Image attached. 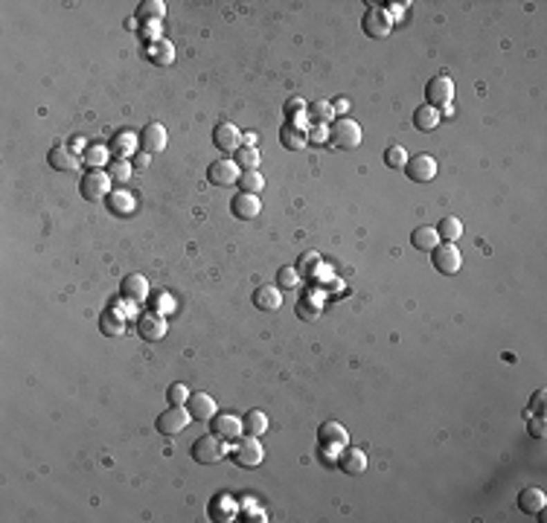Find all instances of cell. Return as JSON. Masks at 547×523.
<instances>
[{"label": "cell", "mask_w": 547, "mask_h": 523, "mask_svg": "<svg viewBox=\"0 0 547 523\" xmlns=\"http://www.w3.org/2000/svg\"><path fill=\"white\" fill-rule=\"evenodd\" d=\"M329 140L332 146L353 151L361 146V125L349 117H335V122L329 125Z\"/></svg>", "instance_id": "6da1fadb"}, {"label": "cell", "mask_w": 547, "mask_h": 523, "mask_svg": "<svg viewBox=\"0 0 547 523\" xmlns=\"http://www.w3.org/2000/svg\"><path fill=\"white\" fill-rule=\"evenodd\" d=\"M228 457V445L224 439H219L216 433H207V436H198L192 445V459L201 462V465H216Z\"/></svg>", "instance_id": "7a4b0ae2"}, {"label": "cell", "mask_w": 547, "mask_h": 523, "mask_svg": "<svg viewBox=\"0 0 547 523\" xmlns=\"http://www.w3.org/2000/svg\"><path fill=\"white\" fill-rule=\"evenodd\" d=\"M230 457H233V462L239 465V468H254V465H259L262 457H265V450L259 445V436H248V433L239 436L236 445L230 448Z\"/></svg>", "instance_id": "3957f363"}, {"label": "cell", "mask_w": 547, "mask_h": 523, "mask_svg": "<svg viewBox=\"0 0 547 523\" xmlns=\"http://www.w3.org/2000/svg\"><path fill=\"white\" fill-rule=\"evenodd\" d=\"M79 192H82L85 201H100V198H108L111 195V175L105 172V169H88V172L82 175Z\"/></svg>", "instance_id": "277c9868"}, {"label": "cell", "mask_w": 547, "mask_h": 523, "mask_svg": "<svg viewBox=\"0 0 547 523\" xmlns=\"http://www.w3.org/2000/svg\"><path fill=\"white\" fill-rule=\"evenodd\" d=\"M361 26L370 38H387L390 30H393V18H390V12L384 6H370L367 12H364Z\"/></svg>", "instance_id": "5b68a950"}, {"label": "cell", "mask_w": 547, "mask_h": 523, "mask_svg": "<svg viewBox=\"0 0 547 523\" xmlns=\"http://www.w3.org/2000/svg\"><path fill=\"white\" fill-rule=\"evenodd\" d=\"M425 99L428 102L425 105H431V108H448L452 105V99H454V82L448 79V76H434L428 84H425Z\"/></svg>", "instance_id": "8992f818"}, {"label": "cell", "mask_w": 547, "mask_h": 523, "mask_svg": "<svg viewBox=\"0 0 547 523\" xmlns=\"http://www.w3.org/2000/svg\"><path fill=\"white\" fill-rule=\"evenodd\" d=\"M405 175H408L414 183H431L437 178V160L431 154H414L405 163Z\"/></svg>", "instance_id": "52a82bcc"}, {"label": "cell", "mask_w": 547, "mask_h": 523, "mask_svg": "<svg viewBox=\"0 0 547 523\" xmlns=\"http://www.w3.org/2000/svg\"><path fill=\"white\" fill-rule=\"evenodd\" d=\"M431 253H434V267H437L440 274H445V276H454V274L460 271L463 256H460L457 245H452V242H443V245H437V247H434Z\"/></svg>", "instance_id": "ba28073f"}, {"label": "cell", "mask_w": 547, "mask_h": 523, "mask_svg": "<svg viewBox=\"0 0 547 523\" xmlns=\"http://www.w3.org/2000/svg\"><path fill=\"white\" fill-rule=\"evenodd\" d=\"M317 442H320V450L338 454L341 448L349 445V436H346L344 425H338V421H326V425H320V430H317Z\"/></svg>", "instance_id": "9c48e42d"}, {"label": "cell", "mask_w": 547, "mask_h": 523, "mask_svg": "<svg viewBox=\"0 0 547 523\" xmlns=\"http://www.w3.org/2000/svg\"><path fill=\"white\" fill-rule=\"evenodd\" d=\"M189 421H192V416H189L187 407H172L169 404V410H163V413L158 416V430L166 433V436H175L180 430H187Z\"/></svg>", "instance_id": "30bf717a"}, {"label": "cell", "mask_w": 547, "mask_h": 523, "mask_svg": "<svg viewBox=\"0 0 547 523\" xmlns=\"http://www.w3.org/2000/svg\"><path fill=\"white\" fill-rule=\"evenodd\" d=\"M239 175H242V169L236 166L233 160H228V158L213 160L210 169H207V180L213 183V187H230V183L239 180Z\"/></svg>", "instance_id": "8fae6325"}, {"label": "cell", "mask_w": 547, "mask_h": 523, "mask_svg": "<svg viewBox=\"0 0 547 523\" xmlns=\"http://www.w3.org/2000/svg\"><path fill=\"white\" fill-rule=\"evenodd\" d=\"M213 146L219 151H224V154H230V151H236L242 146V131L236 129L233 122H219L213 129Z\"/></svg>", "instance_id": "7c38bea8"}, {"label": "cell", "mask_w": 547, "mask_h": 523, "mask_svg": "<svg viewBox=\"0 0 547 523\" xmlns=\"http://www.w3.org/2000/svg\"><path fill=\"white\" fill-rule=\"evenodd\" d=\"M140 151H146V154H158V151H163L166 149V140H169V134H166V129L160 122H149L143 131H140Z\"/></svg>", "instance_id": "4fadbf2b"}, {"label": "cell", "mask_w": 547, "mask_h": 523, "mask_svg": "<svg viewBox=\"0 0 547 523\" xmlns=\"http://www.w3.org/2000/svg\"><path fill=\"white\" fill-rule=\"evenodd\" d=\"M338 468L349 477H361L364 471H367V454H364L361 448H341L338 450Z\"/></svg>", "instance_id": "5bb4252c"}, {"label": "cell", "mask_w": 547, "mask_h": 523, "mask_svg": "<svg viewBox=\"0 0 547 523\" xmlns=\"http://www.w3.org/2000/svg\"><path fill=\"white\" fill-rule=\"evenodd\" d=\"M230 213L239 218V221H250V218H257L259 213H262V201H259V195H250V192H239V195H233V201H230Z\"/></svg>", "instance_id": "9a60e30c"}, {"label": "cell", "mask_w": 547, "mask_h": 523, "mask_svg": "<svg viewBox=\"0 0 547 523\" xmlns=\"http://www.w3.org/2000/svg\"><path fill=\"white\" fill-rule=\"evenodd\" d=\"M137 334L143 337V341H160L166 334V320L158 314V311H146V314L137 317Z\"/></svg>", "instance_id": "2e32d148"}, {"label": "cell", "mask_w": 547, "mask_h": 523, "mask_svg": "<svg viewBox=\"0 0 547 523\" xmlns=\"http://www.w3.org/2000/svg\"><path fill=\"white\" fill-rule=\"evenodd\" d=\"M213 433L219 436V439H239V436L245 433L242 428V419H236L230 413H221V416H213Z\"/></svg>", "instance_id": "e0dca14e"}, {"label": "cell", "mask_w": 547, "mask_h": 523, "mask_svg": "<svg viewBox=\"0 0 547 523\" xmlns=\"http://www.w3.org/2000/svg\"><path fill=\"white\" fill-rule=\"evenodd\" d=\"M122 296L129 303H143L149 296V282L143 274H129L122 279Z\"/></svg>", "instance_id": "ac0fdd59"}, {"label": "cell", "mask_w": 547, "mask_h": 523, "mask_svg": "<svg viewBox=\"0 0 547 523\" xmlns=\"http://www.w3.org/2000/svg\"><path fill=\"white\" fill-rule=\"evenodd\" d=\"M187 410H189L192 419L204 421V419H213V416H216V401L210 399L207 392H192L189 401H187Z\"/></svg>", "instance_id": "d6986e66"}, {"label": "cell", "mask_w": 547, "mask_h": 523, "mask_svg": "<svg viewBox=\"0 0 547 523\" xmlns=\"http://www.w3.org/2000/svg\"><path fill=\"white\" fill-rule=\"evenodd\" d=\"M544 506H547V494L541 488H524L518 494V508L524 515H541Z\"/></svg>", "instance_id": "ffe728a7"}, {"label": "cell", "mask_w": 547, "mask_h": 523, "mask_svg": "<svg viewBox=\"0 0 547 523\" xmlns=\"http://www.w3.org/2000/svg\"><path fill=\"white\" fill-rule=\"evenodd\" d=\"M250 300H254V305L259 311H277L279 305H283V294H279L277 285H259Z\"/></svg>", "instance_id": "44dd1931"}, {"label": "cell", "mask_w": 547, "mask_h": 523, "mask_svg": "<svg viewBox=\"0 0 547 523\" xmlns=\"http://www.w3.org/2000/svg\"><path fill=\"white\" fill-rule=\"evenodd\" d=\"M105 201H108V209H111L114 216H131L134 207H137L134 195H131L129 189H111V195L105 198Z\"/></svg>", "instance_id": "7402d4cb"}, {"label": "cell", "mask_w": 547, "mask_h": 523, "mask_svg": "<svg viewBox=\"0 0 547 523\" xmlns=\"http://www.w3.org/2000/svg\"><path fill=\"white\" fill-rule=\"evenodd\" d=\"M146 59H149L151 64L166 67V64H172V61H175V47H172L166 38L151 41V44H146Z\"/></svg>", "instance_id": "603a6c76"}, {"label": "cell", "mask_w": 547, "mask_h": 523, "mask_svg": "<svg viewBox=\"0 0 547 523\" xmlns=\"http://www.w3.org/2000/svg\"><path fill=\"white\" fill-rule=\"evenodd\" d=\"M279 143H283L288 151H297V149H306V143H308V137H306V131L300 129V125H294V122H286L283 129H279Z\"/></svg>", "instance_id": "cb8c5ba5"}, {"label": "cell", "mask_w": 547, "mask_h": 523, "mask_svg": "<svg viewBox=\"0 0 547 523\" xmlns=\"http://www.w3.org/2000/svg\"><path fill=\"white\" fill-rule=\"evenodd\" d=\"M47 163L55 169V172H73L76 169V154L64 149V146H53L47 154Z\"/></svg>", "instance_id": "d4e9b609"}, {"label": "cell", "mask_w": 547, "mask_h": 523, "mask_svg": "<svg viewBox=\"0 0 547 523\" xmlns=\"http://www.w3.org/2000/svg\"><path fill=\"white\" fill-rule=\"evenodd\" d=\"M440 111L437 108H431V105H419L416 111H414V125L419 131H434L440 125Z\"/></svg>", "instance_id": "484cf974"}, {"label": "cell", "mask_w": 547, "mask_h": 523, "mask_svg": "<svg viewBox=\"0 0 547 523\" xmlns=\"http://www.w3.org/2000/svg\"><path fill=\"white\" fill-rule=\"evenodd\" d=\"M233 163L242 169V172H250V169H259L262 158H259V149L257 146H239L233 151Z\"/></svg>", "instance_id": "4316f807"}, {"label": "cell", "mask_w": 547, "mask_h": 523, "mask_svg": "<svg viewBox=\"0 0 547 523\" xmlns=\"http://www.w3.org/2000/svg\"><path fill=\"white\" fill-rule=\"evenodd\" d=\"M137 146H140V140H134L131 131H120V134H114V140H111V151H114L120 160L131 158Z\"/></svg>", "instance_id": "83f0119b"}, {"label": "cell", "mask_w": 547, "mask_h": 523, "mask_svg": "<svg viewBox=\"0 0 547 523\" xmlns=\"http://www.w3.org/2000/svg\"><path fill=\"white\" fill-rule=\"evenodd\" d=\"M242 428L248 436H262L268 430V416L262 413V410H248L245 419H242Z\"/></svg>", "instance_id": "f1b7e54d"}, {"label": "cell", "mask_w": 547, "mask_h": 523, "mask_svg": "<svg viewBox=\"0 0 547 523\" xmlns=\"http://www.w3.org/2000/svg\"><path fill=\"white\" fill-rule=\"evenodd\" d=\"M306 117L315 125H326V122L332 125L335 122V108L329 102H312V105H306Z\"/></svg>", "instance_id": "f546056e"}, {"label": "cell", "mask_w": 547, "mask_h": 523, "mask_svg": "<svg viewBox=\"0 0 547 523\" xmlns=\"http://www.w3.org/2000/svg\"><path fill=\"white\" fill-rule=\"evenodd\" d=\"M434 230H437L440 242H452V245H454L457 238L463 236V224H460V218H454V216H445Z\"/></svg>", "instance_id": "4dcf8cb0"}, {"label": "cell", "mask_w": 547, "mask_h": 523, "mask_svg": "<svg viewBox=\"0 0 547 523\" xmlns=\"http://www.w3.org/2000/svg\"><path fill=\"white\" fill-rule=\"evenodd\" d=\"M108 160H111V146H105V143H91V146L85 149V163H88L91 169H102Z\"/></svg>", "instance_id": "1f68e13d"}, {"label": "cell", "mask_w": 547, "mask_h": 523, "mask_svg": "<svg viewBox=\"0 0 547 523\" xmlns=\"http://www.w3.org/2000/svg\"><path fill=\"white\" fill-rule=\"evenodd\" d=\"M411 242H414L416 250H434L440 245V236H437L434 227H416L414 236H411Z\"/></svg>", "instance_id": "d6a6232c"}, {"label": "cell", "mask_w": 547, "mask_h": 523, "mask_svg": "<svg viewBox=\"0 0 547 523\" xmlns=\"http://www.w3.org/2000/svg\"><path fill=\"white\" fill-rule=\"evenodd\" d=\"M100 329H102V334H108V337H117V334H122V329H125L122 314H117L114 308H108L105 314L100 317Z\"/></svg>", "instance_id": "836d02e7"}, {"label": "cell", "mask_w": 547, "mask_h": 523, "mask_svg": "<svg viewBox=\"0 0 547 523\" xmlns=\"http://www.w3.org/2000/svg\"><path fill=\"white\" fill-rule=\"evenodd\" d=\"M236 183H239V189H242V192L257 195V192H262V187H265V178L259 175V169H250V172H242Z\"/></svg>", "instance_id": "e575fe53"}, {"label": "cell", "mask_w": 547, "mask_h": 523, "mask_svg": "<svg viewBox=\"0 0 547 523\" xmlns=\"http://www.w3.org/2000/svg\"><path fill=\"white\" fill-rule=\"evenodd\" d=\"M163 12H166L163 0H143L140 9H137V18H143V21H160Z\"/></svg>", "instance_id": "d590c367"}, {"label": "cell", "mask_w": 547, "mask_h": 523, "mask_svg": "<svg viewBox=\"0 0 547 523\" xmlns=\"http://www.w3.org/2000/svg\"><path fill=\"white\" fill-rule=\"evenodd\" d=\"M300 285V274H297V267H291V265H283L277 271V288H297Z\"/></svg>", "instance_id": "8d00e7d4"}, {"label": "cell", "mask_w": 547, "mask_h": 523, "mask_svg": "<svg viewBox=\"0 0 547 523\" xmlns=\"http://www.w3.org/2000/svg\"><path fill=\"white\" fill-rule=\"evenodd\" d=\"M317 265H320V256L317 253H303L300 256V262H297V274H300V279H308V276H315V271H317Z\"/></svg>", "instance_id": "74e56055"}, {"label": "cell", "mask_w": 547, "mask_h": 523, "mask_svg": "<svg viewBox=\"0 0 547 523\" xmlns=\"http://www.w3.org/2000/svg\"><path fill=\"white\" fill-rule=\"evenodd\" d=\"M384 163L390 169H405V163H408V151H405L402 146H390L384 151Z\"/></svg>", "instance_id": "f35d334b"}, {"label": "cell", "mask_w": 547, "mask_h": 523, "mask_svg": "<svg viewBox=\"0 0 547 523\" xmlns=\"http://www.w3.org/2000/svg\"><path fill=\"white\" fill-rule=\"evenodd\" d=\"M166 401H169L172 407H187L189 401V390L184 384H172L169 390H166Z\"/></svg>", "instance_id": "ab89813d"}, {"label": "cell", "mask_w": 547, "mask_h": 523, "mask_svg": "<svg viewBox=\"0 0 547 523\" xmlns=\"http://www.w3.org/2000/svg\"><path fill=\"white\" fill-rule=\"evenodd\" d=\"M111 180H120V183H125V180H129L131 178V163L129 160H111Z\"/></svg>", "instance_id": "60d3db41"}, {"label": "cell", "mask_w": 547, "mask_h": 523, "mask_svg": "<svg viewBox=\"0 0 547 523\" xmlns=\"http://www.w3.org/2000/svg\"><path fill=\"white\" fill-rule=\"evenodd\" d=\"M297 314H300L303 320H317V317H320V305H312L308 300H303V303L297 305Z\"/></svg>", "instance_id": "b9f144b4"}, {"label": "cell", "mask_w": 547, "mask_h": 523, "mask_svg": "<svg viewBox=\"0 0 547 523\" xmlns=\"http://www.w3.org/2000/svg\"><path fill=\"white\" fill-rule=\"evenodd\" d=\"M303 111H306V102H303V99H297V96L286 102V117L288 120H294V114H303Z\"/></svg>", "instance_id": "7bdbcfd3"}, {"label": "cell", "mask_w": 547, "mask_h": 523, "mask_svg": "<svg viewBox=\"0 0 547 523\" xmlns=\"http://www.w3.org/2000/svg\"><path fill=\"white\" fill-rule=\"evenodd\" d=\"M544 399H547L544 390H536V392H532L530 407H532V413H536V416H544Z\"/></svg>", "instance_id": "ee69618b"}, {"label": "cell", "mask_w": 547, "mask_h": 523, "mask_svg": "<svg viewBox=\"0 0 547 523\" xmlns=\"http://www.w3.org/2000/svg\"><path fill=\"white\" fill-rule=\"evenodd\" d=\"M143 35L149 38V44H151V41H160V21H146Z\"/></svg>", "instance_id": "f6af8a7d"}, {"label": "cell", "mask_w": 547, "mask_h": 523, "mask_svg": "<svg viewBox=\"0 0 547 523\" xmlns=\"http://www.w3.org/2000/svg\"><path fill=\"white\" fill-rule=\"evenodd\" d=\"M306 137H308V140H312V143H324V140L329 137V131L324 129V125H315V129H312V131H308Z\"/></svg>", "instance_id": "bcb514c9"}, {"label": "cell", "mask_w": 547, "mask_h": 523, "mask_svg": "<svg viewBox=\"0 0 547 523\" xmlns=\"http://www.w3.org/2000/svg\"><path fill=\"white\" fill-rule=\"evenodd\" d=\"M530 433L536 436V439H541V436H544V416H536L530 421Z\"/></svg>", "instance_id": "7dc6e473"}, {"label": "cell", "mask_w": 547, "mask_h": 523, "mask_svg": "<svg viewBox=\"0 0 547 523\" xmlns=\"http://www.w3.org/2000/svg\"><path fill=\"white\" fill-rule=\"evenodd\" d=\"M149 158H151V154H146V151L134 154V169H137V172H143V169H149Z\"/></svg>", "instance_id": "c3c4849f"}, {"label": "cell", "mask_w": 547, "mask_h": 523, "mask_svg": "<svg viewBox=\"0 0 547 523\" xmlns=\"http://www.w3.org/2000/svg\"><path fill=\"white\" fill-rule=\"evenodd\" d=\"M88 149V143H85V140H82V137H73V143H70V151H85Z\"/></svg>", "instance_id": "681fc988"}, {"label": "cell", "mask_w": 547, "mask_h": 523, "mask_svg": "<svg viewBox=\"0 0 547 523\" xmlns=\"http://www.w3.org/2000/svg\"><path fill=\"white\" fill-rule=\"evenodd\" d=\"M332 108H335V114H344V111H346V108H349V102H346V99H344V96H341V99H338V102H335V105H332Z\"/></svg>", "instance_id": "f907efd6"}]
</instances>
